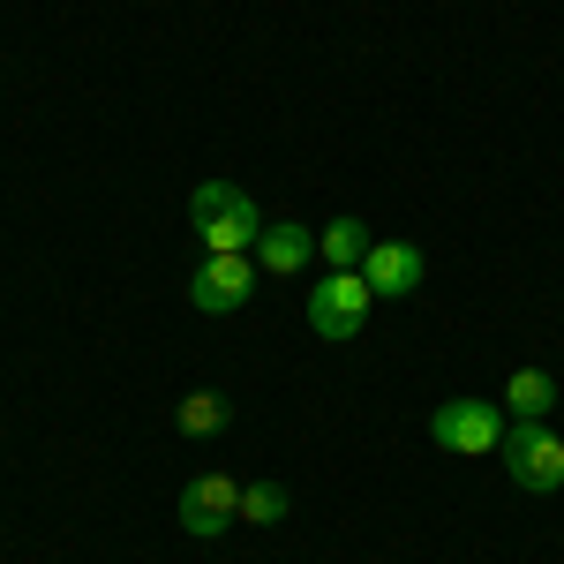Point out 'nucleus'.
<instances>
[{
    "mask_svg": "<svg viewBox=\"0 0 564 564\" xmlns=\"http://www.w3.org/2000/svg\"><path fill=\"white\" fill-rule=\"evenodd\" d=\"M188 218H196V241L218 249V257H249L263 234V212L241 181H196L188 188Z\"/></svg>",
    "mask_w": 564,
    "mask_h": 564,
    "instance_id": "f257e3e1",
    "label": "nucleus"
},
{
    "mask_svg": "<svg viewBox=\"0 0 564 564\" xmlns=\"http://www.w3.org/2000/svg\"><path fill=\"white\" fill-rule=\"evenodd\" d=\"M505 475L520 481L527 497H550V489H564V436L550 430V422H505Z\"/></svg>",
    "mask_w": 564,
    "mask_h": 564,
    "instance_id": "f03ea898",
    "label": "nucleus"
},
{
    "mask_svg": "<svg viewBox=\"0 0 564 564\" xmlns=\"http://www.w3.org/2000/svg\"><path fill=\"white\" fill-rule=\"evenodd\" d=\"M505 406L497 399H444L430 414V436L444 444V452H459V459H489L497 444H505Z\"/></svg>",
    "mask_w": 564,
    "mask_h": 564,
    "instance_id": "7ed1b4c3",
    "label": "nucleus"
},
{
    "mask_svg": "<svg viewBox=\"0 0 564 564\" xmlns=\"http://www.w3.org/2000/svg\"><path fill=\"white\" fill-rule=\"evenodd\" d=\"M369 279L361 271H324V286H308V332L316 339H361L369 324Z\"/></svg>",
    "mask_w": 564,
    "mask_h": 564,
    "instance_id": "20e7f679",
    "label": "nucleus"
},
{
    "mask_svg": "<svg viewBox=\"0 0 564 564\" xmlns=\"http://www.w3.org/2000/svg\"><path fill=\"white\" fill-rule=\"evenodd\" d=\"M249 294H257V257H218V249H204L196 279H188V308L196 316H234Z\"/></svg>",
    "mask_w": 564,
    "mask_h": 564,
    "instance_id": "39448f33",
    "label": "nucleus"
},
{
    "mask_svg": "<svg viewBox=\"0 0 564 564\" xmlns=\"http://www.w3.org/2000/svg\"><path fill=\"white\" fill-rule=\"evenodd\" d=\"M181 527L196 542H218L226 527H241V481L234 475H196L181 489Z\"/></svg>",
    "mask_w": 564,
    "mask_h": 564,
    "instance_id": "423d86ee",
    "label": "nucleus"
},
{
    "mask_svg": "<svg viewBox=\"0 0 564 564\" xmlns=\"http://www.w3.org/2000/svg\"><path fill=\"white\" fill-rule=\"evenodd\" d=\"M249 257H257V271H271V279H302L308 263H316V226H302V218H263Z\"/></svg>",
    "mask_w": 564,
    "mask_h": 564,
    "instance_id": "0eeeda50",
    "label": "nucleus"
},
{
    "mask_svg": "<svg viewBox=\"0 0 564 564\" xmlns=\"http://www.w3.org/2000/svg\"><path fill=\"white\" fill-rule=\"evenodd\" d=\"M422 271H430V257H422L414 241H377V249H369V263H361L369 294H384V302H406V294L422 286Z\"/></svg>",
    "mask_w": 564,
    "mask_h": 564,
    "instance_id": "6e6552de",
    "label": "nucleus"
},
{
    "mask_svg": "<svg viewBox=\"0 0 564 564\" xmlns=\"http://www.w3.org/2000/svg\"><path fill=\"white\" fill-rule=\"evenodd\" d=\"M557 399H564V391H557L550 369H520V377L505 384V414H512V422H550Z\"/></svg>",
    "mask_w": 564,
    "mask_h": 564,
    "instance_id": "1a4fd4ad",
    "label": "nucleus"
},
{
    "mask_svg": "<svg viewBox=\"0 0 564 564\" xmlns=\"http://www.w3.org/2000/svg\"><path fill=\"white\" fill-rule=\"evenodd\" d=\"M316 249H324V271H361L377 241H369V226H361V218H332V226L316 234Z\"/></svg>",
    "mask_w": 564,
    "mask_h": 564,
    "instance_id": "9d476101",
    "label": "nucleus"
},
{
    "mask_svg": "<svg viewBox=\"0 0 564 564\" xmlns=\"http://www.w3.org/2000/svg\"><path fill=\"white\" fill-rule=\"evenodd\" d=\"M286 505H294V497H286L279 481H249V489H241V527H279Z\"/></svg>",
    "mask_w": 564,
    "mask_h": 564,
    "instance_id": "9b49d317",
    "label": "nucleus"
},
{
    "mask_svg": "<svg viewBox=\"0 0 564 564\" xmlns=\"http://www.w3.org/2000/svg\"><path fill=\"white\" fill-rule=\"evenodd\" d=\"M174 422H181V436H218L226 430V399H218V391H188Z\"/></svg>",
    "mask_w": 564,
    "mask_h": 564,
    "instance_id": "f8f14e48",
    "label": "nucleus"
}]
</instances>
